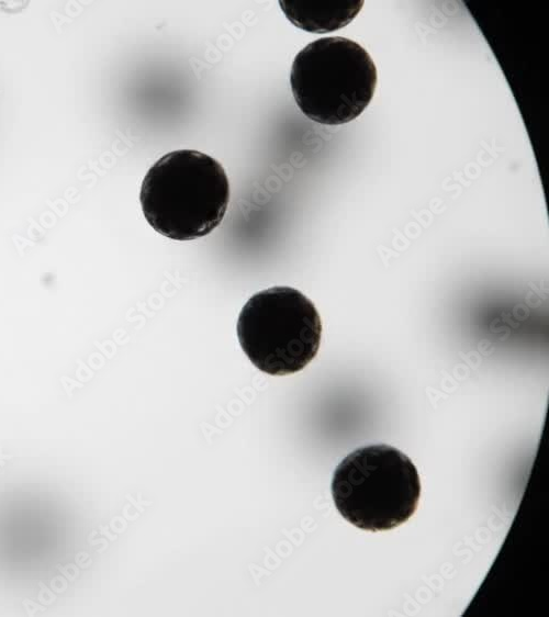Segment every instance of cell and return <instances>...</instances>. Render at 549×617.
<instances>
[{"label":"cell","instance_id":"cell-1","mask_svg":"<svg viewBox=\"0 0 549 617\" xmlns=\"http://www.w3.org/2000/svg\"><path fill=\"white\" fill-rule=\"evenodd\" d=\"M139 201L146 221L157 233L175 240H191L220 225L229 201V183L213 157L179 149L149 168Z\"/></svg>","mask_w":549,"mask_h":617},{"label":"cell","instance_id":"cell-2","mask_svg":"<svg viewBox=\"0 0 549 617\" xmlns=\"http://www.w3.org/2000/svg\"><path fill=\"white\" fill-rule=\"evenodd\" d=\"M332 496L339 514L368 531L393 529L415 513L421 480L415 464L389 445H370L349 453L336 468Z\"/></svg>","mask_w":549,"mask_h":617},{"label":"cell","instance_id":"cell-3","mask_svg":"<svg viewBox=\"0 0 549 617\" xmlns=\"http://www.w3.org/2000/svg\"><path fill=\"white\" fill-rule=\"evenodd\" d=\"M369 53L346 37H322L294 57L290 86L304 115L324 125L355 120L369 105L377 86Z\"/></svg>","mask_w":549,"mask_h":617},{"label":"cell","instance_id":"cell-4","mask_svg":"<svg viewBox=\"0 0 549 617\" xmlns=\"http://www.w3.org/2000/svg\"><path fill=\"white\" fill-rule=\"evenodd\" d=\"M322 336L320 314L310 299L290 287L253 295L237 319L242 349L260 371L272 375L298 372L316 356Z\"/></svg>","mask_w":549,"mask_h":617},{"label":"cell","instance_id":"cell-5","mask_svg":"<svg viewBox=\"0 0 549 617\" xmlns=\"http://www.w3.org/2000/svg\"><path fill=\"white\" fill-rule=\"evenodd\" d=\"M288 20L312 33H328L350 23L360 12L363 1H279Z\"/></svg>","mask_w":549,"mask_h":617},{"label":"cell","instance_id":"cell-6","mask_svg":"<svg viewBox=\"0 0 549 617\" xmlns=\"http://www.w3.org/2000/svg\"><path fill=\"white\" fill-rule=\"evenodd\" d=\"M40 592L37 595V599L43 605H51L56 599V595L54 592L47 587L43 582H38Z\"/></svg>","mask_w":549,"mask_h":617},{"label":"cell","instance_id":"cell-7","mask_svg":"<svg viewBox=\"0 0 549 617\" xmlns=\"http://www.w3.org/2000/svg\"><path fill=\"white\" fill-rule=\"evenodd\" d=\"M56 568L68 581H75L79 575L78 568L75 564H58Z\"/></svg>","mask_w":549,"mask_h":617},{"label":"cell","instance_id":"cell-8","mask_svg":"<svg viewBox=\"0 0 549 617\" xmlns=\"http://www.w3.org/2000/svg\"><path fill=\"white\" fill-rule=\"evenodd\" d=\"M22 604L24 606L27 616L30 617L34 616L37 612H45L47 609L45 605L37 604L29 598L24 599Z\"/></svg>","mask_w":549,"mask_h":617},{"label":"cell","instance_id":"cell-9","mask_svg":"<svg viewBox=\"0 0 549 617\" xmlns=\"http://www.w3.org/2000/svg\"><path fill=\"white\" fill-rule=\"evenodd\" d=\"M67 588V581L61 576L57 575L51 581V590L55 593H63Z\"/></svg>","mask_w":549,"mask_h":617},{"label":"cell","instance_id":"cell-10","mask_svg":"<svg viewBox=\"0 0 549 617\" xmlns=\"http://www.w3.org/2000/svg\"><path fill=\"white\" fill-rule=\"evenodd\" d=\"M13 456L11 455H3L2 453V449L0 447V467H3L5 464L4 460H10L12 459Z\"/></svg>","mask_w":549,"mask_h":617}]
</instances>
